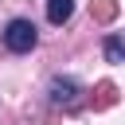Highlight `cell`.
Segmentation results:
<instances>
[{
  "label": "cell",
  "mask_w": 125,
  "mask_h": 125,
  "mask_svg": "<svg viewBox=\"0 0 125 125\" xmlns=\"http://www.w3.org/2000/svg\"><path fill=\"white\" fill-rule=\"evenodd\" d=\"M47 98H51V105L74 109V105H78V98H82V86H78L74 78H62V74H55V78L47 82Z\"/></svg>",
  "instance_id": "2"
},
{
  "label": "cell",
  "mask_w": 125,
  "mask_h": 125,
  "mask_svg": "<svg viewBox=\"0 0 125 125\" xmlns=\"http://www.w3.org/2000/svg\"><path fill=\"white\" fill-rule=\"evenodd\" d=\"M35 43H39V31H35V23H31V20L16 16V20H8V23H4V47H8L12 55H27Z\"/></svg>",
  "instance_id": "1"
},
{
  "label": "cell",
  "mask_w": 125,
  "mask_h": 125,
  "mask_svg": "<svg viewBox=\"0 0 125 125\" xmlns=\"http://www.w3.org/2000/svg\"><path fill=\"white\" fill-rule=\"evenodd\" d=\"M70 16H74V0H47V20L55 27H62Z\"/></svg>",
  "instance_id": "3"
},
{
  "label": "cell",
  "mask_w": 125,
  "mask_h": 125,
  "mask_svg": "<svg viewBox=\"0 0 125 125\" xmlns=\"http://www.w3.org/2000/svg\"><path fill=\"white\" fill-rule=\"evenodd\" d=\"M102 51H105V62H125V31H113V35H105Z\"/></svg>",
  "instance_id": "4"
}]
</instances>
